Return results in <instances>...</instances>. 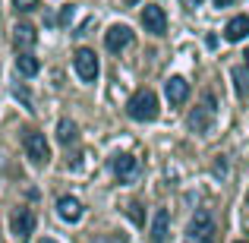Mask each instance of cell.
<instances>
[{
    "instance_id": "5",
    "label": "cell",
    "mask_w": 249,
    "mask_h": 243,
    "mask_svg": "<svg viewBox=\"0 0 249 243\" xmlns=\"http://www.w3.org/2000/svg\"><path fill=\"white\" fill-rule=\"evenodd\" d=\"M73 67H76V73H79L82 82H95L98 79V57H95V51L79 48L73 54Z\"/></svg>"
},
{
    "instance_id": "13",
    "label": "cell",
    "mask_w": 249,
    "mask_h": 243,
    "mask_svg": "<svg viewBox=\"0 0 249 243\" xmlns=\"http://www.w3.org/2000/svg\"><path fill=\"white\" fill-rule=\"evenodd\" d=\"M167 231H170V215H167V208H158L152 221V243H164Z\"/></svg>"
},
{
    "instance_id": "25",
    "label": "cell",
    "mask_w": 249,
    "mask_h": 243,
    "mask_svg": "<svg viewBox=\"0 0 249 243\" xmlns=\"http://www.w3.org/2000/svg\"><path fill=\"white\" fill-rule=\"evenodd\" d=\"M243 57H246V67H249V48H246V54H243Z\"/></svg>"
},
{
    "instance_id": "23",
    "label": "cell",
    "mask_w": 249,
    "mask_h": 243,
    "mask_svg": "<svg viewBox=\"0 0 249 243\" xmlns=\"http://www.w3.org/2000/svg\"><path fill=\"white\" fill-rule=\"evenodd\" d=\"M233 0H214V6H231Z\"/></svg>"
},
{
    "instance_id": "11",
    "label": "cell",
    "mask_w": 249,
    "mask_h": 243,
    "mask_svg": "<svg viewBox=\"0 0 249 243\" xmlns=\"http://www.w3.org/2000/svg\"><path fill=\"white\" fill-rule=\"evenodd\" d=\"M164 95H167V101L177 108V104H183L189 98V82L183 79V76H170L167 85H164Z\"/></svg>"
},
{
    "instance_id": "12",
    "label": "cell",
    "mask_w": 249,
    "mask_h": 243,
    "mask_svg": "<svg viewBox=\"0 0 249 243\" xmlns=\"http://www.w3.org/2000/svg\"><path fill=\"white\" fill-rule=\"evenodd\" d=\"M57 215L73 224V221L82 218V202L76 199V196H60V199H57Z\"/></svg>"
},
{
    "instance_id": "7",
    "label": "cell",
    "mask_w": 249,
    "mask_h": 243,
    "mask_svg": "<svg viewBox=\"0 0 249 243\" xmlns=\"http://www.w3.org/2000/svg\"><path fill=\"white\" fill-rule=\"evenodd\" d=\"M142 25H145V32H152V35H164V32H167V16H164V10H161L158 3L145 6V10H142Z\"/></svg>"
},
{
    "instance_id": "20",
    "label": "cell",
    "mask_w": 249,
    "mask_h": 243,
    "mask_svg": "<svg viewBox=\"0 0 249 243\" xmlns=\"http://www.w3.org/2000/svg\"><path fill=\"white\" fill-rule=\"evenodd\" d=\"M73 13H76V6H73V3H67V6H63V13H60V22L67 25L70 19H73Z\"/></svg>"
},
{
    "instance_id": "15",
    "label": "cell",
    "mask_w": 249,
    "mask_h": 243,
    "mask_svg": "<svg viewBox=\"0 0 249 243\" xmlns=\"http://www.w3.org/2000/svg\"><path fill=\"white\" fill-rule=\"evenodd\" d=\"M16 70H19L22 76H29V79H32V76L41 70V63H38V57H32V51H25V54L16 57Z\"/></svg>"
},
{
    "instance_id": "18",
    "label": "cell",
    "mask_w": 249,
    "mask_h": 243,
    "mask_svg": "<svg viewBox=\"0 0 249 243\" xmlns=\"http://www.w3.org/2000/svg\"><path fill=\"white\" fill-rule=\"evenodd\" d=\"M126 215H129V221H133V224H145V212H142L139 202H129V206H126Z\"/></svg>"
},
{
    "instance_id": "1",
    "label": "cell",
    "mask_w": 249,
    "mask_h": 243,
    "mask_svg": "<svg viewBox=\"0 0 249 243\" xmlns=\"http://www.w3.org/2000/svg\"><path fill=\"white\" fill-rule=\"evenodd\" d=\"M214 240H218L214 215L208 212V208H199L186 224V243H214Z\"/></svg>"
},
{
    "instance_id": "2",
    "label": "cell",
    "mask_w": 249,
    "mask_h": 243,
    "mask_svg": "<svg viewBox=\"0 0 249 243\" xmlns=\"http://www.w3.org/2000/svg\"><path fill=\"white\" fill-rule=\"evenodd\" d=\"M126 114L139 123H152L155 117H158V95H155L152 89H139L126 101Z\"/></svg>"
},
{
    "instance_id": "14",
    "label": "cell",
    "mask_w": 249,
    "mask_h": 243,
    "mask_svg": "<svg viewBox=\"0 0 249 243\" xmlns=\"http://www.w3.org/2000/svg\"><path fill=\"white\" fill-rule=\"evenodd\" d=\"M246 35H249V16H233L224 29V38L227 41H243Z\"/></svg>"
},
{
    "instance_id": "21",
    "label": "cell",
    "mask_w": 249,
    "mask_h": 243,
    "mask_svg": "<svg viewBox=\"0 0 249 243\" xmlns=\"http://www.w3.org/2000/svg\"><path fill=\"white\" fill-rule=\"evenodd\" d=\"M214 174L224 177V174H227V164H224V161H214Z\"/></svg>"
},
{
    "instance_id": "24",
    "label": "cell",
    "mask_w": 249,
    "mask_h": 243,
    "mask_svg": "<svg viewBox=\"0 0 249 243\" xmlns=\"http://www.w3.org/2000/svg\"><path fill=\"white\" fill-rule=\"evenodd\" d=\"M123 3H126V6H136V3H139V0H123Z\"/></svg>"
},
{
    "instance_id": "16",
    "label": "cell",
    "mask_w": 249,
    "mask_h": 243,
    "mask_svg": "<svg viewBox=\"0 0 249 243\" xmlns=\"http://www.w3.org/2000/svg\"><path fill=\"white\" fill-rule=\"evenodd\" d=\"M76 136H79V127H76L73 120H60V123H57V142H63V146H73Z\"/></svg>"
},
{
    "instance_id": "10",
    "label": "cell",
    "mask_w": 249,
    "mask_h": 243,
    "mask_svg": "<svg viewBox=\"0 0 249 243\" xmlns=\"http://www.w3.org/2000/svg\"><path fill=\"white\" fill-rule=\"evenodd\" d=\"M35 41H38V32L32 29V25L19 22L16 29H13V44H16V51H19V54L32 51V48H35Z\"/></svg>"
},
{
    "instance_id": "8",
    "label": "cell",
    "mask_w": 249,
    "mask_h": 243,
    "mask_svg": "<svg viewBox=\"0 0 249 243\" xmlns=\"http://www.w3.org/2000/svg\"><path fill=\"white\" fill-rule=\"evenodd\" d=\"M104 44H107V51H123V48H129L133 44V29L129 25H110L107 29V35H104Z\"/></svg>"
},
{
    "instance_id": "17",
    "label": "cell",
    "mask_w": 249,
    "mask_h": 243,
    "mask_svg": "<svg viewBox=\"0 0 249 243\" xmlns=\"http://www.w3.org/2000/svg\"><path fill=\"white\" fill-rule=\"evenodd\" d=\"M231 79H233L237 95H240V98H249V73H246V67H233V70H231Z\"/></svg>"
},
{
    "instance_id": "9",
    "label": "cell",
    "mask_w": 249,
    "mask_h": 243,
    "mask_svg": "<svg viewBox=\"0 0 249 243\" xmlns=\"http://www.w3.org/2000/svg\"><path fill=\"white\" fill-rule=\"evenodd\" d=\"M110 168H114V174H117L120 183H129L136 174H139V158H133V155H114Z\"/></svg>"
},
{
    "instance_id": "3",
    "label": "cell",
    "mask_w": 249,
    "mask_h": 243,
    "mask_svg": "<svg viewBox=\"0 0 249 243\" xmlns=\"http://www.w3.org/2000/svg\"><path fill=\"white\" fill-rule=\"evenodd\" d=\"M214 114H218V101H214V95L208 92L205 101H202L199 108L186 117V127L193 130V133H208V130H212V123H214Z\"/></svg>"
},
{
    "instance_id": "26",
    "label": "cell",
    "mask_w": 249,
    "mask_h": 243,
    "mask_svg": "<svg viewBox=\"0 0 249 243\" xmlns=\"http://www.w3.org/2000/svg\"><path fill=\"white\" fill-rule=\"evenodd\" d=\"M38 243H54V240H48V237H44V240H38Z\"/></svg>"
},
{
    "instance_id": "19",
    "label": "cell",
    "mask_w": 249,
    "mask_h": 243,
    "mask_svg": "<svg viewBox=\"0 0 249 243\" xmlns=\"http://www.w3.org/2000/svg\"><path fill=\"white\" fill-rule=\"evenodd\" d=\"M38 3H41V0H13V6H16L19 13H32V10H38Z\"/></svg>"
},
{
    "instance_id": "27",
    "label": "cell",
    "mask_w": 249,
    "mask_h": 243,
    "mask_svg": "<svg viewBox=\"0 0 249 243\" xmlns=\"http://www.w3.org/2000/svg\"><path fill=\"white\" fill-rule=\"evenodd\" d=\"M240 243H243V240H240Z\"/></svg>"
},
{
    "instance_id": "22",
    "label": "cell",
    "mask_w": 249,
    "mask_h": 243,
    "mask_svg": "<svg viewBox=\"0 0 249 243\" xmlns=\"http://www.w3.org/2000/svg\"><path fill=\"white\" fill-rule=\"evenodd\" d=\"M183 6H186V10H196V6H202V0H183Z\"/></svg>"
},
{
    "instance_id": "6",
    "label": "cell",
    "mask_w": 249,
    "mask_h": 243,
    "mask_svg": "<svg viewBox=\"0 0 249 243\" xmlns=\"http://www.w3.org/2000/svg\"><path fill=\"white\" fill-rule=\"evenodd\" d=\"M10 231L16 240H29L35 234V212L32 208H16L10 218Z\"/></svg>"
},
{
    "instance_id": "4",
    "label": "cell",
    "mask_w": 249,
    "mask_h": 243,
    "mask_svg": "<svg viewBox=\"0 0 249 243\" xmlns=\"http://www.w3.org/2000/svg\"><path fill=\"white\" fill-rule=\"evenodd\" d=\"M22 146H25V155H29L35 164H48L51 161V146H48V139H44V133L29 130V133L22 136Z\"/></svg>"
}]
</instances>
